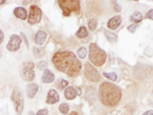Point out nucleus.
I'll list each match as a JSON object with an SVG mask.
<instances>
[{
    "label": "nucleus",
    "mask_w": 153,
    "mask_h": 115,
    "mask_svg": "<svg viewBox=\"0 0 153 115\" xmlns=\"http://www.w3.org/2000/svg\"><path fill=\"white\" fill-rule=\"evenodd\" d=\"M52 62L56 69L65 72L68 77H76L81 72L82 64L76 55L70 51H58L52 57Z\"/></svg>",
    "instance_id": "nucleus-1"
},
{
    "label": "nucleus",
    "mask_w": 153,
    "mask_h": 115,
    "mask_svg": "<svg viewBox=\"0 0 153 115\" xmlns=\"http://www.w3.org/2000/svg\"><path fill=\"white\" fill-rule=\"evenodd\" d=\"M99 97L103 105L112 107L118 104L122 99V91L117 85L103 82L99 87Z\"/></svg>",
    "instance_id": "nucleus-2"
},
{
    "label": "nucleus",
    "mask_w": 153,
    "mask_h": 115,
    "mask_svg": "<svg viewBox=\"0 0 153 115\" xmlns=\"http://www.w3.org/2000/svg\"><path fill=\"white\" fill-rule=\"evenodd\" d=\"M106 57L107 54L105 53V51L99 48L97 44H91L90 50H89V59L91 63H93L95 66H102L106 61Z\"/></svg>",
    "instance_id": "nucleus-3"
},
{
    "label": "nucleus",
    "mask_w": 153,
    "mask_h": 115,
    "mask_svg": "<svg viewBox=\"0 0 153 115\" xmlns=\"http://www.w3.org/2000/svg\"><path fill=\"white\" fill-rule=\"evenodd\" d=\"M58 4L65 16L71 15V12H80L81 9V4L79 0H59Z\"/></svg>",
    "instance_id": "nucleus-4"
},
{
    "label": "nucleus",
    "mask_w": 153,
    "mask_h": 115,
    "mask_svg": "<svg viewBox=\"0 0 153 115\" xmlns=\"http://www.w3.org/2000/svg\"><path fill=\"white\" fill-rule=\"evenodd\" d=\"M35 65L33 62L28 61V62H24L21 66V75L25 80H33L35 79Z\"/></svg>",
    "instance_id": "nucleus-5"
},
{
    "label": "nucleus",
    "mask_w": 153,
    "mask_h": 115,
    "mask_svg": "<svg viewBox=\"0 0 153 115\" xmlns=\"http://www.w3.org/2000/svg\"><path fill=\"white\" fill-rule=\"evenodd\" d=\"M85 75L88 80H90L93 83H98L101 80V75L98 72V70L89 62L85 64Z\"/></svg>",
    "instance_id": "nucleus-6"
},
{
    "label": "nucleus",
    "mask_w": 153,
    "mask_h": 115,
    "mask_svg": "<svg viewBox=\"0 0 153 115\" xmlns=\"http://www.w3.org/2000/svg\"><path fill=\"white\" fill-rule=\"evenodd\" d=\"M11 100L16 105V110L18 113H22L24 110V97L22 92H19L18 89L13 90L11 94Z\"/></svg>",
    "instance_id": "nucleus-7"
},
{
    "label": "nucleus",
    "mask_w": 153,
    "mask_h": 115,
    "mask_svg": "<svg viewBox=\"0 0 153 115\" xmlns=\"http://www.w3.org/2000/svg\"><path fill=\"white\" fill-rule=\"evenodd\" d=\"M42 15V11L37 5H31L30 7V13H29V24H34L40 21Z\"/></svg>",
    "instance_id": "nucleus-8"
},
{
    "label": "nucleus",
    "mask_w": 153,
    "mask_h": 115,
    "mask_svg": "<svg viewBox=\"0 0 153 115\" xmlns=\"http://www.w3.org/2000/svg\"><path fill=\"white\" fill-rule=\"evenodd\" d=\"M21 43H22V38L19 35H12L9 38V41L6 45L7 50L11 51V52H16L18 51L19 47H21Z\"/></svg>",
    "instance_id": "nucleus-9"
},
{
    "label": "nucleus",
    "mask_w": 153,
    "mask_h": 115,
    "mask_svg": "<svg viewBox=\"0 0 153 115\" xmlns=\"http://www.w3.org/2000/svg\"><path fill=\"white\" fill-rule=\"evenodd\" d=\"M58 101H59V95H58V93L56 92L55 90H53V89L49 90L48 95H47V100H46V102H47L48 104H56Z\"/></svg>",
    "instance_id": "nucleus-10"
},
{
    "label": "nucleus",
    "mask_w": 153,
    "mask_h": 115,
    "mask_svg": "<svg viewBox=\"0 0 153 115\" xmlns=\"http://www.w3.org/2000/svg\"><path fill=\"white\" fill-rule=\"evenodd\" d=\"M46 39H47V33L44 31H38L35 36V43L37 45H43L45 43Z\"/></svg>",
    "instance_id": "nucleus-11"
},
{
    "label": "nucleus",
    "mask_w": 153,
    "mask_h": 115,
    "mask_svg": "<svg viewBox=\"0 0 153 115\" xmlns=\"http://www.w3.org/2000/svg\"><path fill=\"white\" fill-rule=\"evenodd\" d=\"M120 23H122V18L120 16H113L112 18H110L107 23V27L110 29V30H117V29L120 27Z\"/></svg>",
    "instance_id": "nucleus-12"
},
{
    "label": "nucleus",
    "mask_w": 153,
    "mask_h": 115,
    "mask_svg": "<svg viewBox=\"0 0 153 115\" xmlns=\"http://www.w3.org/2000/svg\"><path fill=\"white\" fill-rule=\"evenodd\" d=\"M41 80H42V82L45 83V84H49V83H52L53 80H55V75H54L50 70L46 69V70H44Z\"/></svg>",
    "instance_id": "nucleus-13"
},
{
    "label": "nucleus",
    "mask_w": 153,
    "mask_h": 115,
    "mask_svg": "<svg viewBox=\"0 0 153 115\" xmlns=\"http://www.w3.org/2000/svg\"><path fill=\"white\" fill-rule=\"evenodd\" d=\"M13 13L16 18H19L21 19L28 18V12H27V10L24 8V7H16V8H14Z\"/></svg>",
    "instance_id": "nucleus-14"
},
{
    "label": "nucleus",
    "mask_w": 153,
    "mask_h": 115,
    "mask_svg": "<svg viewBox=\"0 0 153 115\" xmlns=\"http://www.w3.org/2000/svg\"><path fill=\"white\" fill-rule=\"evenodd\" d=\"M38 86L37 84H29L27 86V95H28L29 98H34L35 97V95L37 94V92H38Z\"/></svg>",
    "instance_id": "nucleus-15"
},
{
    "label": "nucleus",
    "mask_w": 153,
    "mask_h": 115,
    "mask_svg": "<svg viewBox=\"0 0 153 115\" xmlns=\"http://www.w3.org/2000/svg\"><path fill=\"white\" fill-rule=\"evenodd\" d=\"M76 90L74 89L73 87H68L65 90V97L68 100H73L76 97Z\"/></svg>",
    "instance_id": "nucleus-16"
},
{
    "label": "nucleus",
    "mask_w": 153,
    "mask_h": 115,
    "mask_svg": "<svg viewBox=\"0 0 153 115\" xmlns=\"http://www.w3.org/2000/svg\"><path fill=\"white\" fill-rule=\"evenodd\" d=\"M104 35H105V37L107 38V40L109 41L110 43H117V36L115 35V34H113V33H111V32H109V31H104Z\"/></svg>",
    "instance_id": "nucleus-17"
},
{
    "label": "nucleus",
    "mask_w": 153,
    "mask_h": 115,
    "mask_svg": "<svg viewBox=\"0 0 153 115\" xmlns=\"http://www.w3.org/2000/svg\"><path fill=\"white\" fill-rule=\"evenodd\" d=\"M142 18H143V15H142V13L141 12H139V11H135V12H133V14L131 15V18L130 19L132 21H134V23H140V21H142Z\"/></svg>",
    "instance_id": "nucleus-18"
},
{
    "label": "nucleus",
    "mask_w": 153,
    "mask_h": 115,
    "mask_svg": "<svg viewBox=\"0 0 153 115\" xmlns=\"http://www.w3.org/2000/svg\"><path fill=\"white\" fill-rule=\"evenodd\" d=\"M76 37L78 38H86V37H88V31L87 29L85 28V27H81L80 29H79V31L76 32Z\"/></svg>",
    "instance_id": "nucleus-19"
},
{
    "label": "nucleus",
    "mask_w": 153,
    "mask_h": 115,
    "mask_svg": "<svg viewBox=\"0 0 153 115\" xmlns=\"http://www.w3.org/2000/svg\"><path fill=\"white\" fill-rule=\"evenodd\" d=\"M103 75L106 79L110 80L111 82H115L117 80V74L115 72H103Z\"/></svg>",
    "instance_id": "nucleus-20"
},
{
    "label": "nucleus",
    "mask_w": 153,
    "mask_h": 115,
    "mask_svg": "<svg viewBox=\"0 0 153 115\" xmlns=\"http://www.w3.org/2000/svg\"><path fill=\"white\" fill-rule=\"evenodd\" d=\"M58 108H59V111H60L62 114H68V111H70V106H68V104H65V103L61 104Z\"/></svg>",
    "instance_id": "nucleus-21"
},
{
    "label": "nucleus",
    "mask_w": 153,
    "mask_h": 115,
    "mask_svg": "<svg viewBox=\"0 0 153 115\" xmlns=\"http://www.w3.org/2000/svg\"><path fill=\"white\" fill-rule=\"evenodd\" d=\"M86 55H87V49L86 48H84V47H81L80 49L78 50V56L80 58H85L86 57Z\"/></svg>",
    "instance_id": "nucleus-22"
},
{
    "label": "nucleus",
    "mask_w": 153,
    "mask_h": 115,
    "mask_svg": "<svg viewBox=\"0 0 153 115\" xmlns=\"http://www.w3.org/2000/svg\"><path fill=\"white\" fill-rule=\"evenodd\" d=\"M33 51H34V55H35L36 57H42V56H43V54H44L43 49H41V48L34 47Z\"/></svg>",
    "instance_id": "nucleus-23"
},
{
    "label": "nucleus",
    "mask_w": 153,
    "mask_h": 115,
    "mask_svg": "<svg viewBox=\"0 0 153 115\" xmlns=\"http://www.w3.org/2000/svg\"><path fill=\"white\" fill-rule=\"evenodd\" d=\"M88 27L91 31H94L95 29L97 28V21H96V19H91V21H89Z\"/></svg>",
    "instance_id": "nucleus-24"
},
{
    "label": "nucleus",
    "mask_w": 153,
    "mask_h": 115,
    "mask_svg": "<svg viewBox=\"0 0 153 115\" xmlns=\"http://www.w3.org/2000/svg\"><path fill=\"white\" fill-rule=\"evenodd\" d=\"M68 83L66 82L65 80H60L58 83V88L60 90H63L65 88H68Z\"/></svg>",
    "instance_id": "nucleus-25"
},
{
    "label": "nucleus",
    "mask_w": 153,
    "mask_h": 115,
    "mask_svg": "<svg viewBox=\"0 0 153 115\" xmlns=\"http://www.w3.org/2000/svg\"><path fill=\"white\" fill-rule=\"evenodd\" d=\"M37 66H38L39 69H42V70H43V69H45V68L48 66V63L46 62V61H40V62L38 63V65H37ZM45 70H46V69H45Z\"/></svg>",
    "instance_id": "nucleus-26"
},
{
    "label": "nucleus",
    "mask_w": 153,
    "mask_h": 115,
    "mask_svg": "<svg viewBox=\"0 0 153 115\" xmlns=\"http://www.w3.org/2000/svg\"><path fill=\"white\" fill-rule=\"evenodd\" d=\"M138 29V24H132V26L128 27V31L130 32V33H135L136 31H137Z\"/></svg>",
    "instance_id": "nucleus-27"
},
{
    "label": "nucleus",
    "mask_w": 153,
    "mask_h": 115,
    "mask_svg": "<svg viewBox=\"0 0 153 115\" xmlns=\"http://www.w3.org/2000/svg\"><path fill=\"white\" fill-rule=\"evenodd\" d=\"M47 114H48V110L46 108H44V109L39 110V111L37 112L36 115H47Z\"/></svg>",
    "instance_id": "nucleus-28"
},
{
    "label": "nucleus",
    "mask_w": 153,
    "mask_h": 115,
    "mask_svg": "<svg viewBox=\"0 0 153 115\" xmlns=\"http://www.w3.org/2000/svg\"><path fill=\"white\" fill-rule=\"evenodd\" d=\"M146 18H149V19H152V21H153V9H151V10H149L147 12Z\"/></svg>",
    "instance_id": "nucleus-29"
},
{
    "label": "nucleus",
    "mask_w": 153,
    "mask_h": 115,
    "mask_svg": "<svg viewBox=\"0 0 153 115\" xmlns=\"http://www.w3.org/2000/svg\"><path fill=\"white\" fill-rule=\"evenodd\" d=\"M3 38H4V34L2 31H0V43H3Z\"/></svg>",
    "instance_id": "nucleus-30"
},
{
    "label": "nucleus",
    "mask_w": 153,
    "mask_h": 115,
    "mask_svg": "<svg viewBox=\"0 0 153 115\" xmlns=\"http://www.w3.org/2000/svg\"><path fill=\"white\" fill-rule=\"evenodd\" d=\"M143 115H153V111H152V110H148V111L145 112Z\"/></svg>",
    "instance_id": "nucleus-31"
},
{
    "label": "nucleus",
    "mask_w": 153,
    "mask_h": 115,
    "mask_svg": "<svg viewBox=\"0 0 153 115\" xmlns=\"http://www.w3.org/2000/svg\"><path fill=\"white\" fill-rule=\"evenodd\" d=\"M114 9L115 11H120V6L117 5V4H114Z\"/></svg>",
    "instance_id": "nucleus-32"
},
{
    "label": "nucleus",
    "mask_w": 153,
    "mask_h": 115,
    "mask_svg": "<svg viewBox=\"0 0 153 115\" xmlns=\"http://www.w3.org/2000/svg\"><path fill=\"white\" fill-rule=\"evenodd\" d=\"M76 94H78L79 96L82 95V90H81V88H78V89H76Z\"/></svg>",
    "instance_id": "nucleus-33"
},
{
    "label": "nucleus",
    "mask_w": 153,
    "mask_h": 115,
    "mask_svg": "<svg viewBox=\"0 0 153 115\" xmlns=\"http://www.w3.org/2000/svg\"><path fill=\"white\" fill-rule=\"evenodd\" d=\"M70 115H79L78 112H76V111H73V112H71Z\"/></svg>",
    "instance_id": "nucleus-34"
},
{
    "label": "nucleus",
    "mask_w": 153,
    "mask_h": 115,
    "mask_svg": "<svg viewBox=\"0 0 153 115\" xmlns=\"http://www.w3.org/2000/svg\"><path fill=\"white\" fill-rule=\"evenodd\" d=\"M4 2H5V1H4V0H1V1H0V4H3Z\"/></svg>",
    "instance_id": "nucleus-35"
},
{
    "label": "nucleus",
    "mask_w": 153,
    "mask_h": 115,
    "mask_svg": "<svg viewBox=\"0 0 153 115\" xmlns=\"http://www.w3.org/2000/svg\"><path fill=\"white\" fill-rule=\"evenodd\" d=\"M151 105H152V107H153V102H152V104H151Z\"/></svg>",
    "instance_id": "nucleus-36"
},
{
    "label": "nucleus",
    "mask_w": 153,
    "mask_h": 115,
    "mask_svg": "<svg viewBox=\"0 0 153 115\" xmlns=\"http://www.w3.org/2000/svg\"><path fill=\"white\" fill-rule=\"evenodd\" d=\"M152 94H153V90H152Z\"/></svg>",
    "instance_id": "nucleus-37"
}]
</instances>
